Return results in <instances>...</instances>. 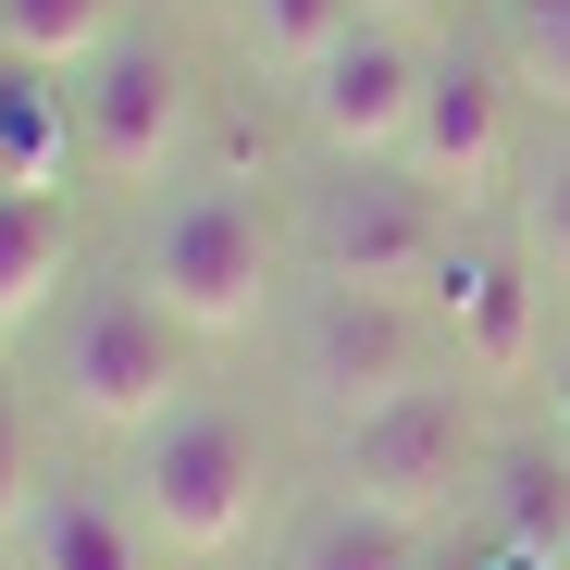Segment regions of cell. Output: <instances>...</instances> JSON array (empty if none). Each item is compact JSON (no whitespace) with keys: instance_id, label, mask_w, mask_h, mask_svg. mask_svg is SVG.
I'll use <instances>...</instances> for the list:
<instances>
[{"instance_id":"6da1fadb","label":"cell","mask_w":570,"mask_h":570,"mask_svg":"<svg viewBox=\"0 0 570 570\" xmlns=\"http://www.w3.org/2000/svg\"><path fill=\"white\" fill-rule=\"evenodd\" d=\"M261 422L186 397L161 434H137V521L161 533V558H236L261 533Z\"/></svg>"},{"instance_id":"7a4b0ae2","label":"cell","mask_w":570,"mask_h":570,"mask_svg":"<svg viewBox=\"0 0 570 570\" xmlns=\"http://www.w3.org/2000/svg\"><path fill=\"white\" fill-rule=\"evenodd\" d=\"M186 347L199 335H186L149 285H87L75 323H62V410L87 434H112V446L161 434L186 410Z\"/></svg>"},{"instance_id":"3957f363","label":"cell","mask_w":570,"mask_h":570,"mask_svg":"<svg viewBox=\"0 0 570 570\" xmlns=\"http://www.w3.org/2000/svg\"><path fill=\"white\" fill-rule=\"evenodd\" d=\"M410 385H446V335L422 298H397V285H323L311 323H298V397L347 434L372 410H397Z\"/></svg>"},{"instance_id":"277c9868","label":"cell","mask_w":570,"mask_h":570,"mask_svg":"<svg viewBox=\"0 0 570 570\" xmlns=\"http://www.w3.org/2000/svg\"><path fill=\"white\" fill-rule=\"evenodd\" d=\"M273 261H285V236H273V212L248 199V186H186V199L161 212V236H149L137 285L186 335H248L273 311Z\"/></svg>"},{"instance_id":"5b68a950","label":"cell","mask_w":570,"mask_h":570,"mask_svg":"<svg viewBox=\"0 0 570 570\" xmlns=\"http://www.w3.org/2000/svg\"><path fill=\"white\" fill-rule=\"evenodd\" d=\"M471 484H484V410H471V385H410L397 410H372V422L335 434V497L446 521Z\"/></svg>"},{"instance_id":"8992f818","label":"cell","mask_w":570,"mask_h":570,"mask_svg":"<svg viewBox=\"0 0 570 570\" xmlns=\"http://www.w3.org/2000/svg\"><path fill=\"white\" fill-rule=\"evenodd\" d=\"M298 261L323 285H422L446 261V199L397 161H335V186H311L298 212Z\"/></svg>"},{"instance_id":"52a82bcc","label":"cell","mask_w":570,"mask_h":570,"mask_svg":"<svg viewBox=\"0 0 570 570\" xmlns=\"http://www.w3.org/2000/svg\"><path fill=\"white\" fill-rule=\"evenodd\" d=\"M75 125H87V174L100 186H161L186 125H199V75H186V50H161V38H112L100 62H87Z\"/></svg>"},{"instance_id":"ba28073f","label":"cell","mask_w":570,"mask_h":570,"mask_svg":"<svg viewBox=\"0 0 570 570\" xmlns=\"http://www.w3.org/2000/svg\"><path fill=\"white\" fill-rule=\"evenodd\" d=\"M422 87H434V62H422L397 26H347V38L298 75V125H311L323 161H410Z\"/></svg>"},{"instance_id":"9c48e42d","label":"cell","mask_w":570,"mask_h":570,"mask_svg":"<svg viewBox=\"0 0 570 570\" xmlns=\"http://www.w3.org/2000/svg\"><path fill=\"white\" fill-rule=\"evenodd\" d=\"M422 285H434L422 311H434V335H446V360L471 372V385H533L546 372V285H533V261L446 236V261Z\"/></svg>"},{"instance_id":"30bf717a","label":"cell","mask_w":570,"mask_h":570,"mask_svg":"<svg viewBox=\"0 0 570 570\" xmlns=\"http://www.w3.org/2000/svg\"><path fill=\"white\" fill-rule=\"evenodd\" d=\"M410 174L434 199H497L509 186V75L497 62H434L422 125H410Z\"/></svg>"},{"instance_id":"8fae6325","label":"cell","mask_w":570,"mask_h":570,"mask_svg":"<svg viewBox=\"0 0 570 570\" xmlns=\"http://www.w3.org/2000/svg\"><path fill=\"white\" fill-rule=\"evenodd\" d=\"M13 570H161V533L137 521V497L100 484H50L13 533Z\"/></svg>"},{"instance_id":"7c38bea8","label":"cell","mask_w":570,"mask_h":570,"mask_svg":"<svg viewBox=\"0 0 570 570\" xmlns=\"http://www.w3.org/2000/svg\"><path fill=\"white\" fill-rule=\"evenodd\" d=\"M75 273V199L62 186H13L0 199V335H26Z\"/></svg>"},{"instance_id":"4fadbf2b","label":"cell","mask_w":570,"mask_h":570,"mask_svg":"<svg viewBox=\"0 0 570 570\" xmlns=\"http://www.w3.org/2000/svg\"><path fill=\"white\" fill-rule=\"evenodd\" d=\"M285 570H434V521L335 497V509H311L298 533H285Z\"/></svg>"},{"instance_id":"5bb4252c","label":"cell","mask_w":570,"mask_h":570,"mask_svg":"<svg viewBox=\"0 0 570 570\" xmlns=\"http://www.w3.org/2000/svg\"><path fill=\"white\" fill-rule=\"evenodd\" d=\"M0 161H13V186H62L87 161V125L62 112V75L0 62Z\"/></svg>"},{"instance_id":"9a60e30c","label":"cell","mask_w":570,"mask_h":570,"mask_svg":"<svg viewBox=\"0 0 570 570\" xmlns=\"http://www.w3.org/2000/svg\"><path fill=\"white\" fill-rule=\"evenodd\" d=\"M112 13H125V0H0V62L87 75V62L112 50Z\"/></svg>"},{"instance_id":"2e32d148","label":"cell","mask_w":570,"mask_h":570,"mask_svg":"<svg viewBox=\"0 0 570 570\" xmlns=\"http://www.w3.org/2000/svg\"><path fill=\"white\" fill-rule=\"evenodd\" d=\"M236 26H248V62L273 75H311L347 26H360V0H236Z\"/></svg>"},{"instance_id":"e0dca14e","label":"cell","mask_w":570,"mask_h":570,"mask_svg":"<svg viewBox=\"0 0 570 570\" xmlns=\"http://www.w3.org/2000/svg\"><path fill=\"white\" fill-rule=\"evenodd\" d=\"M497 484H509V497H497V533H509V546H533V558H558V546H570V446L509 459Z\"/></svg>"},{"instance_id":"ac0fdd59","label":"cell","mask_w":570,"mask_h":570,"mask_svg":"<svg viewBox=\"0 0 570 570\" xmlns=\"http://www.w3.org/2000/svg\"><path fill=\"white\" fill-rule=\"evenodd\" d=\"M521 261L570 285V137H558V149L533 161V186H521Z\"/></svg>"},{"instance_id":"d6986e66","label":"cell","mask_w":570,"mask_h":570,"mask_svg":"<svg viewBox=\"0 0 570 570\" xmlns=\"http://www.w3.org/2000/svg\"><path fill=\"white\" fill-rule=\"evenodd\" d=\"M50 497V471H38V422H26V397L0 385V546L26 533V509Z\"/></svg>"},{"instance_id":"ffe728a7","label":"cell","mask_w":570,"mask_h":570,"mask_svg":"<svg viewBox=\"0 0 570 570\" xmlns=\"http://www.w3.org/2000/svg\"><path fill=\"white\" fill-rule=\"evenodd\" d=\"M546 410H558V446H570V360L546 372Z\"/></svg>"},{"instance_id":"44dd1931","label":"cell","mask_w":570,"mask_h":570,"mask_svg":"<svg viewBox=\"0 0 570 570\" xmlns=\"http://www.w3.org/2000/svg\"><path fill=\"white\" fill-rule=\"evenodd\" d=\"M0 199H13V161H0Z\"/></svg>"},{"instance_id":"7402d4cb","label":"cell","mask_w":570,"mask_h":570,"mask_svg":"<svg viewBox=\"0 0 570 570\" xmlns=\"http://www.w3.org/2000/svg\"><path fill=\"white\" fill-rule=\"evenodd\" d=\"M385 13H422V0H385Z\"/></svg>"},{"instance_id":"603a6c76","label":"cell","mask_w":570,"mask_h":570,"mask_svg":"<svg viewBox=\"0 0 570 570\" xmlns=\"http://www.w3.org/2000/svg\"><path fill=\"white\" fill-rule=\"evenodd\" d=\"M434 570H459V558H434Z\"/></svg>"},{"instance_id":"cb8c5ba5","label":"cell","mask_w":570,"mask_h":570,"mask_svg":"<svg viewBox=\"0 0 570 570\" xmlns=\"http://www.w3.org/2000/svg\"><path fill=\"white\" fill-rule=\"evenodd\" d=\"M558 570H570V546H558Z\"/></svg>"}]
</instances>
